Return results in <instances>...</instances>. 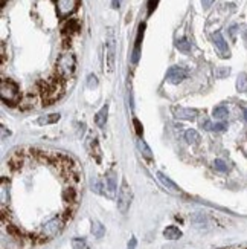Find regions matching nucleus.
<instances>
[{"label":"nucleus","instance_id":"obj_1","mask_svg":"<svg viewBox=\"0 0 247 249\" xmlns=\"http://www.w3.org/2000/svg\"><path fill=\"white\" fill-rule=\"evenodd\" d=\"M75 68H77V60L72 52H63L60 58L57 60V75L61 80H67L70 78Z\"/></svg>","mask_w":247,"mask_h":249},{"label":"nucleus","instance_id":"obj_2","mask_svg":"<svg viewBox=\"0 0 247 249\" xmlns=\"http://www.w3.org/2000/svg\"><path fill=\"white\" fill-rule=\"evenodd\" d=\"M41 88V95L45 103H52L60 98V95L63 93V84L61 78H52L49 81H43L40 84Z\"/></svg>","mask_w":247,"mask_h":249},{"label":"nucleus","instance_id":"obj_3","mask_svg":"<svg viewBox=\"0 0 247 249\" xmlns=\"http://www.w3.org/2000/svg\"><path fill=\"white\" fill-rule=\"evenodd\" d=\"M64 223H66V220H64L61 215H55V217L49 219L40 228V237H41V239H45V240L53 239V237H57L63 231Z\"/></svg>","mask_w":247,"mask_h":249},{"label":"nucleus","instance_id":"obj_4","mask_svg":"<svg viewBox=\"0 0 247 249\" xmlns=\"http://www.w3.org/2000/svg\"><path fill=\"white\" fill-rule=\"evenodd\" d=\"M0 96L6 104H17L20 101V90L17 84L11 80H2V83H0Z\"/></svg>","mask_w":247,"mask_h":249},{"label":"nucleus","instance_id":"obj_5","mask_svg":"<svg viewBox=\"0 0 247 249\" xmlns=\"http://www.w3.org/2000/svg\"><path fill=\"white\" fill-rule=\"evenodd\" d=\"M132 188L128 187L127 182H122L121 185V190H119V194H117V210L121 213H127L128 208H130V203H132Z\"/></svg>","mask_w":247,"mask_h":249},{"label":"nucleus","instance_id":"obj_6","mask_svg":"<svg viewBox=\"0 0 247 249\" xmlns=\"http://www.w3.org/2000/svg\"><path fill=\"white\" fill-rule=\"evenodd\" d=\"M78 8V0H57V11L60 17H67Z\"/></svg>","mask_w":247,"mask_h":249},{"label":"nucleus","instance_id":"obj_7","mask_svg":"<svg viewBox=\"0 0 247 249\" xmlns=\"http://www.w3.org/2000/svg\"><path fill=\"white\" fill-rule=\"evenodd\" d=\"M107 71L113 72L115 69V57H116V43H115V37L113 32L109 34V40H107Z\"/></svg>","mask_w":247,"mask_h":249},{"label":"nucleus","instance_id":"obj_8","mask_svg":"<svg viewBox=\"0 0 247 249\" xmlns=\"http://www.w3.org/2000/svg\"><path fill=\"white\" fill-rule=\"evenodd\" d=\"M212 40H214V45H215V48L218 49V52L221 53V57L228 58L231 55V52H229V46H228L226 40H224V37L221 36V32H214Z\"/></svg>","mask_w":247,"mask_h":249},{"label":"nucleus","instance_id":"obj_9","mask_svg":"<svg viewBox=\"0 0 247 249\" xmlns=\"http://www.w3.org/2000/svg\"><path fill=\"white\" fill-rule=\"evenodd\" d=\"M186 71L183 68H179V66H173L168 72H166V80L173 84H179L186 78Z\"/></svg>","mask_w":247,"mask_h":249},{"label":"nucleus","instance_id":"obj_10","mask_svg":"<svg viewBox=\"0 0 247 249\" xmlns=\"http://www.w3.org/2000/svg\"><path fill=\"white\" fill-rule=\"evenodd\" d=\"M173 113L177 120H183V121H192L198 115L196 109H185V107H173Z\"/></svg>","mask_w":247,"mask_h":249},{"label":"nucleus","instance_id":"obj_11","mask_svg":"<svg viewBox=\"0 0 247 249\" xmlns=\"http://www.w3.org/2000/svg\"><path fill=\"white\" fill-rule=\"evenodd\" d=\"M116 182H117L116 175H115L113 171H110L109 175L105 176V183H104V187H105V190H107V193H109V196H110V197L115 196V193H116V188H117Z\"/></svg>","mask_w":247,"mask_h":249},{"label":"nucleus","instance_id":"obj_12","mask_svg":"<svg viewBox=\"0 0 247 249\" xmlns=\"http://www.w3.org/2000/svg\"><path fill=\"white\" fill-rule=\"evenodd\" d=\"M157 178H159V180H160V183L168 190V191H171V193H176V194H179L180 193V188L176 185V183L171 180L168 176H165L164 173H157Z\"/></svg>","mask_w":247,"mask_h":249},{"label":"nucleus","instance_id":"obj_13","mask_svg":"<svg viewBox=\"0 0 247 249\" xmlns=\"http://www.w3.org/2000/svg\"><path fill=\"white\" fill-rule=\"evenodd\" d=\"M164 237L166 240H179L181 237V231L177 228V226H168L164 231Z\"/></svg>","mask_w":247,"mask_h":249},{"label":"nucleus","instance_id":"obj_14","mask_svg":"<svg viewBox=\"0 0 247 249\" xmlns=\"http://www.w3.org/2000/svg\"><path fill=\"white\" fill-rule=\"evenodd\" d=\"M107 115H109V106H104L102 109L95 115V123L98 127H104L107 121Z\"/></svg>","mask_w":247,"mask_h":249},{"label":"nucleus","instance_id":"obj_15","mask_svg":"<svg viewBox=\"0 0 247 249\" xmlns=\"http://www.w3.org/2000/svg\"><path fill=\"white\" fill-rule=\"evenodd\" d=\"M60 113H50L46 116H40L37 120V124L40 125H48V124H53V123H58L60 121Z\"/></svg>","mask_w":247,"mask_h":249},{"label":"nucleus","instance_id":"obj_16","mask_svg":"<svg viewBox=\"0 0 247 249\" xmlns=\"http://www.w3.org/2000/svg\"><path fill=\"white\" fill-rule=\"evenodd\" d=\"M80 31V23L77 20H69L66 25H64V28H63V32L64 34H69V36H72V34H77V32Z\"/></svg>","mask_w":247,"mask_h":249},{"label":"nucleus","instance_id":"obj_17","mask_svg":"<svg viewBox=\"0 0 247 249\" xmlns=\"http://www.w3.org/2000/svg\"><path fill=\"white\" fill-rule=\"evenodd\" d=\"M212 116L217 118V120H220V121H224L229 116L228 107L226 106H218V107H215V109H214V112H212Z\"/></svg>","mask_w":247,"mask_h":249},{"label":"nucleus","instance_id":"obj_18","mask_svg":"<svg viewBox=\"0 0 247 249\" xmlns=\"http://www.w3.org/2000/svg\"><path fill=\"white\" fill-rule=\"evenodd\" d=\"M104 232H105L104 225L98 220H93L92 222V234L96 237V239H101V237L104 235Z\"/></svg>","mask_w":247,"mask_h":249},{"label":"nucleus","instance_id":"obj_19","mask_svg":"<svg viewBox=\"0 0 247 249\" xmlns=\"http://www.w3.org/2000/svg\"><path fill=\"white\" fill-rule=\"evenodd\" d=\"M185 141L188 144H197L200 141V135L197 133V130H192V128L186 130V132H185Z\"/></svg>","mask_w":247,"mask_h":249},{"label":"nucleus","instance_id":"obj_20","mask_svg":"<svg viewBox=\"0 0 247 249\" xmlns=\"http://www.w3.org/2000/svg\"><path fill=\"white\" fill-rule=\"evenodd\" d=\"M212 167H214V170L218 171V173H228L229 171V165L223 159H215V160L212 162Z\"/></svg>","mask_w":247,"mask_h":249},{"label":"nucleus","instance_id":"obj_21","mask_svg":"<svg viewBox=\"0 0 247 249\" xmlns=\"http://www.w3.org/2000/svg\"><path fill=\"white\" fill-rule=\"evenodd\" d=\"M63 199L66 200V202H69V203H73L75 199H77V191H75L72 187L64 188V191H63Z\"/></svg>","mask_w":247,"mask_h":249},{"label":"nucleus","instance_id":"obj_22","mask_svg":"<svg viewBox=\"0 0 247 249\" xmlns=\"http://www.w3.org/2000/svg\"><path fill=\"white\" fill-rule=\"evenodd\" d=\"M237 89L238 92H247V73H240L237 78Z\"/></svg>","mask_w":247,"mask_h":249},{"label":"nucleus","instance_id":"obj_23","mask_svg":"<svg viewBox=\"0 0 247 249\" xmlns=\"http://www.w3.org/2000/svg\"><path fill=\"white\" fill-rule=\"evenodd\" d=\"M137 148L141 150V153L145 156V158H151L153 156V153H151V150H149V147L147 145V142L144 139H137Z\"/></svg>","mask_w":247,"mask_h":249},{"label":"nucleus","instance_id":"obj_24","mask_svg":"<svg viewBox=\"0 0 247 249\" xmlns=\"http://www.w3.org/2000/svg\"><path fill=\"white\" fill-rule=\"evenodd\" d=\"M176 48H177L180 52H183V53H189V52H191V45H189V41H188L186 38L177 40V41H176Z\"/></svg>","mask_w":247,"mask_h":249},{"label":"nucleus","instance_id":"obj_25","mask_svg":"<svg viewBox=\"0 0 247 249\" xmlns=\"http://www.w3.org/2000/svg\"><path fill=\"white\" fill-rule=\"evenodd\" d=\"M211 132H224V130H228V124L221 121V123H215V124H211L209 127Z\"/></svg>","mask_w":247,"mask_h":249},{"label":"nucleus","instance_id":"obj_26","mask_svg":"<svg viewBox=\"0 0 247 249\" xmlns=\"http://www.w3.org/2000/svg\"><path fill=\"white\" fill-rule=\"evenodd\" d=\"M72 248L73 249H84L85 248V240L84 239H73L72 240Z\"/></svg>","mask_w":247,"mask_h":249},{"label":"nucleus","instance_id":"obj_27","mask_svg":"<svg viewBox=\"0 0 247 249\" xmlns=\"http://www.w3.org/2000/svg\"><path fill=\"white\" fill-rule=\"evenodd\" d=\"M87 86H89L90 89H93V88L98 86V80H96L95 75H89V77H87Z\"/></svg>","mask_w":247,"mask_h":249},{"label":"nucleus","instance_id":"obj_28","mask_svg":"<svg viewBox=\"0 0 247 249\" xmlns=\"http://www.w3.org/2000/svg\"><path fill=\"white\" fill-rule=\"evenodd\" d=\"M229 69L228 68H221L220 71H217V77L218 78H223V77H226V75H229Z\"/></svg>","mask_w":247,"mask_h":249},{"label":"nucleus","instance_id":"obj_29","mask_svg":"<svg viewBox=\"0 0 247 249\" xmlns=\"http://www.w3.org/2000/svg\"><path fill=\"white\" fill-rule=\"evenodd\" d=\"M156 3H157V0H149V8H148V13L151 14L153 13V9L156 8Z\"/></svg>","mask_w":247,"mask_h":249},{"label":"nucleus","instance_id":"obj_30","mask_svg":"<svg viewBox=\"0 0 247 249\" xmlns=\"http://www.w3.org/2000/svg\"><path fill=\"white\" fill-rule=\"evenodd\" d=\"M136 239H134V237H133V239L130 240V242H128V246H127V249H136Z\"/></svg>","mask_w":247,"mask_h":249},{"label":"nucleus","instance_id":"obj_31","mask_svg":"<svg viewBox=\"0 0 247 249\" xmlns=\"http://www.w3.org/2000/svg\"><path fill=\"white\" fill-rule=\"evenodd\" d=\"M201 3H203V8L208 9V8L214 3V0H201Z\"/></svg>","mask_w":247,"mask_h":249},{"label":"nucleus","instance_id":"obj_32","mask_svg":"<svg viewBox=\"0 0 247 249\" xmlns=\"http://www.w3.org/2000/svg\"><path fill=\"white\" fill-rule=\"evenodd\" d=\"M134 125H136V132L139 133V135H142V127H141V124H139V121L137 120H134Z\"/></svg>","mask_w":247,"mask_h":249},{"label":"nucleus","instance_id":"obj_33","mask_svg":"<svg viewBox=\"0 0 247 249\" xmlns=\"http://www.w3.org/2000/svg\"><path fill=\"white\" fill-rule=\"evenodd\" d=\"M122 0H113V8H119Z\"/></svg>","mask_w":247,"mask_h":249},{"label":"nucleus","instance_id":"obj_34","mask_svg":"<svg viewBox=\"0 0 247 249\" xmlns=\"http://www.w3.org/2000/svg\"><path fill=\"white\" fill-rule=\"evenodd\" d=\"M243 118H244V121L247 123V109H244V110H243Z\"/></svg>","mask_w":247,"mask_h":249},{"label":"nucleus","instance_id":"obj_35","mask_svg":"<svg viewBox=\"0 0 247 249\" xmlns=\"http://www.w3.org/2000/svg\"><path fill=\"white\" fill-rule=\"evenodd\" d=\"M6 3V0H2V5H5Z\"/></svg>","mask_w":247,"mask_h":249}]
</instances>
